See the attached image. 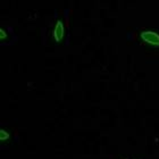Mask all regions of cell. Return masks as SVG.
<instances>
[{
  "mask_svg": "<svg viewBox=\"0 0 159 159\" xmlns=\"http://www.w3.org/2000/svg\"><path fill=\"white\" fill-rule=\"evenodd\" d=\"M140 38L143 42L148 43L152 47H159V33L155 31H142L140 34Z\"/></svg>",
  "mask_w": 159,
  "mask_h": 159,
  "instance_id": "cell-1",
  "label": "cell"
},
{
  "mask_svg": "<svg viewBox=\"0 0 159 159\" xmlns=\"http://www.w3.org/2000/svg\"><path fill=\"white\" fill-rule=\"evenodd\" d=\"M52 35L56 42H61L63 41L64 35H65V26H64V23L60 20L56 22V25H55L52 31Z\"/></svg>",
  "mask_w": 159,
  "mask_h": 159,
  "instance_id": "cell-2",
  "label": "cell"
},
{
  "mask_svg": "<svg viewBox=\"0 0 159 159\" xmlns=\"http://www.w3.org/2000/svg\"><path fill=\"white\" fill-rule=\"evenodd\" d=\"M9 139V133L7 132L6 129H1L0 131V140L1 141H6V140H8Z\"/></svg>",
  "mask_w": 159,
  "mask_h": 159,
  "instance_id": "cell-3",
  "label": "cell"
},
{
  "mask_svg": "<svg viewBox=\"0 0 159 159\" xmlns=\"http://www.w3.org/2000/svg\"><path fill=\"white\" fill-rule=\"evenodd\" d=\"M8 37H9V35H8V33L6 32V30H5L3 27H1V29H0V39H1V41H5Z\"/></svg>",
  "mask_w": 159,
  "mask_h": 159,
  "instance_id": "cell-4",
  "label": "cell"
}]
</instances>
